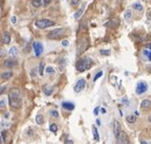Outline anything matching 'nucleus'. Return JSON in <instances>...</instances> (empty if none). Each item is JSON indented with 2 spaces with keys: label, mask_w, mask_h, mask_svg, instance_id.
<instances>
[{
  "label": "nucleus",
  "mask_w": 151,
  "mask_h": 144,
  "mask_svg": "<svg viewBox=\"0 0 151 144\" xmlns=\"http://www.w3.org/2000/svg\"><path fill=\"white\" fill-rule=\"evenodd\" d=\"M8 102L9 106L12 109H19L22 106L23 99H22V94L19 88H12L8 93Z\"/></svg>",
  "instance_id": "1"
},
{
  "label": "nucleus",
  "mask_w": 151,
  "mask_h": 144,
  "mask_svg": "<svg viewBox=\"0 0 151 144\" xmlns=\"http://www.w3.org/2000/svg\"><path fill=\"white\" fill-rule=\"evenodd\" d=\"M92 65V61L89 57H83L81 58L80 60L77 62V65H76V67H77V70L79 72H84L86 71L87 69H89V68L91 67Z\"/></svg>",
  "instance_id": "2"
},
{
  "label": "nucleus",
  "mask_w": 151,
  "mask_h": 144,
  "mask_svg": "<svg viewBox=\"0 0 151 144\" xmlns=\"http://www.w3.org/2000/svg\"><path fill=\"white\" fill-rule=\"evenodd\" d=\"M55 25V22L53 20H50L48 18H44V19H38L36 20L35 22V25L38 27V29H41V30H44V29H48V27L52 26Z\"/></svg>",
  "instance_id": "3"
},
{
  "label": "nucleus",
  "mask_w": 151,
  "mask_h": 144,
  "mask_svg": "<svg viewBox=\"0 0 151 144\" xmlns=\"http://www.w3.org/2000/svg\"><path fill=\"white\" fill-rule=\"evenodd\" d=\"M66 30L63 29V27H61V29H55V30H51V32L47 35V37L51 40H57V39H60L62 36L66 35Z\"/></svg>",
  "instance_id": "4"
},
{
  "label": "nucleus",
  "mask_w": 151,
  "mask_h": 144,
  "mask_svg": "<svg viewBox=\"0 0 151 144\" xmlns=\"http://www.w3.org/2000/svg\"><path fill=\"white\" fill-rule=\"evenodd\" d=\"M33 50L34 52H35V55L36 57H40L41 55L43 54L44 52V46L43 44L39 42V41H36V42L33 43Z\"/></svg>",
  "instance_id": "5"
},
{
  "label": "nucleus",
  "mask_w": 151,
  "mask_h": 144,
  "mask_svg": "<svg viewBox=\"0 0 151 144\" xmlns=\"http://www.w3.org/2000/svg\"><path fill=\"white\" fill-rule=\"evenodd\" d=\"M147 89H148V84H147L145 81H140L136 85V93L139 95L145 93Z\"/></svg>",
  "instance_id": "6"
},
{
  "label": "nucleus",
  "mask_w": 151,
  "mask_h": 144,
  "mask_svg": "<svg viewBox=\"0 0 151 144\" xmlns=\"http://www.w3.org/2000/svg\"><path fill=\"white\" fill-rule=\"evenodd\" d=\"M88 46H89V42L86 40V38H83V39H82L80 42H79V44H78V51H77L78 56H80V55L88 48Z\"/></svg>",
  "instance_id": "7"
},
{
  "label": "nucleus",
  "mask_w": 151,
  "mask_h": 144,
  "mask_svg": "<svg viewBox=\"0 0 151 144\" xmlns=\"http://www.w3.org/2000/svg\"><path fill=\"white\" fill-rule=\"evenodd\" d=\"M85 86H86V80L84 78H81V79H79L77 81V83H76L75 87H74V90H75V92L79 93V92H81L82 90H84Z\"/></svg>",
  "instance_id": "8"
},
{
  "label": "nucleus",
  "mask_w": 151,
  "mask_h": 144,
  "mask_svg": "<svg viewBox=\"0 0 151 144\" xmlns=\"http://www.w3.org/2000/svg\"><path fill=\"white\" fill-rule=\"evenodd\" d=\"M16 65H18V61H16L14 58H9V59H6L4 62H3V66L7 67V68L15 67Z\"/></svg>",
  "instance_id": "9"
},
{
  "label": "nucleus",
  "mask_w": 151,
  "mask_h": 144,
  "mask_svg": "<svg viewBox=\"0 0 151 144\" xmlns=\"http://www.w3.org/2000/svg\"><path fill=\"white\" fill-rule=\"evenodd\" d=\"M113 134H114L115 138H118L119 134H121V125L116 120L113 121Z\"/></svg>",
  "instance_id": "10"
},
{
  "label": "nucleus",
  "mask_w": 151,
  "mask_h": 144,
  "mask_svg": "<svg viewBox=\"0 0 151 144\" xmlns=\"http://www.w3.org/2000/svg\"><path fill=\"white\" fill-rule=\"evenodd\" d=\"M116 144H128V139H127L126 133L121 132L119 136L116 138Z\"/></svg>",
  "instance_id": "11"
},
{
  "label": "nucleus",
  "mask_w": 151,
  "mask_h": 144,
  "mask_svg": "<svg viewBox=\"0 0 151 144\" xmlns=\"http://www.w3.org/2000/svg\"><path fill=\"white\" fill-rule=\"evenodd\" d=\"M11 41V36L8 32H4L2 34V43L5 44V45H8Z\"/></svg>",
  "instance_id": "12"
},
{
  "label": "nucleus",
  "mask_w": 151,
  "mask_h": 144,
  "mask_svg": "<svg viewBox=\"0 0 151 144\" xmlns=\"http://www.w3.org/2000/svg\"><path fill=\"white\" fill-rule=\"evenodd\" d=\"M61 107L64 110H66V111H73L75 109V104L70 102H63L62 104H61Z\"/></svg>",
  "instance_id": "13"
},
{
  "label": "nucleus",
  "mask_w": 151,
  "mask_h": 144,
  "mask_svg": "<svg viewBox=\"0 0 151 144\" xmlns=\"http://www.w3.org/2000/svg\"><path fill=\"white\" fill-rule=\"evenodd\" d=\"M86 5H87V2H83L82 3V5H81V7L79 8V10L77 12H76V14H75V18H79L80 16L83 14V12H84V10H85V8H86Z\"/></svg>",
  "instance_id": "14"
},
{
  "label": "nucleus",
  "mask_w": 151,
  "mask_h": 144,
  "mask_svg": "<svg viewBox=\"0 0 151 144\" xmlns=\"http://www.w3.org/2000/svg\"><path fill=\"white\" fill-rule=\"evenodd\" d=\"M12 71H5V72H2L1 73V79L2 80H7L9 79V78H11L12 77Z\"/></svg>",
  "instance_id": "15"
},
{
  "label": "nucleus",
  "mask_w": 151,
  "mask_h": 144,
  "mask_svg": "<svg viewBox=\"0 0 151 144\" xmlns=\"http://www.w3.org/2000/svg\"><path fill=\"white\" fill-rule=\"evenodd\" d=\"M140 106H141V108L144 110H148L151 107V101H149V99H144V101L141 102V105Z\"/></svg>",
  "instance_id": "16"
},
{
  "label": "nucleus",
  "mask_w": 151,
  "mask_h": 144,
  "mask_svg": "<svg viewBox=\"0 0 151 144\" xmlns=\"http://www.w3.org/2000/svg\"><path fill=\"white\" fill-rule=\"evenodd\" d=\"M93 137H94V140L95 141H99L100 140V136H99V133H98V130L95 126H93Z\"/></svg>",
  "instance_id": "17"
},
{
  "label": "nucleus",
  "mask_w": 151,
  "mask_h": 144,
  "mask_svg": "<svg viewBox=\"0 0 151 144\" xmlns=\"http://www.w3.org/2000/svg\"><path fill=\"white\" fill-rule=\"evenodd\" d=\"M136 121H137V116H135V115H129L127 117V122L130 123V124H133Z\"/></svg>",
  "instance_id": "18"
},
{
  "label": "nucleus",
  "mask_w": 151,
  "mask_h": 144,
  "mask_svg": "<svg viewBox=\"0 0 151 144\" xmlns=\"http://www.w3.org/2000/svg\"><path fill=\"white\" fill-rule=\"evenodd\" d=\"M36 122H37V124H39V125H42L43 123H44V118H43V116L42 115H37L36 116Z\"/></svg>",
  "instance_id": "19"
},
{
  "label": "nucleus",
  "mask_w": 151,
  "mask_h": 144,
  "mask_svg": "<svg viewBox=\"0 0 151 144\" xmlns=\"http://www.w3.org/2000/svg\"><path fill=\"white\" fill-rule=\"evenodd\" d=\"M52 92H53V87H48V86L44 87V93L46 95H51Z\"/></svg>",
  "instance_id": "20"
},
{
  "label": "nucleus",
  "mask_w": 151,
  "mask_h": 144,
  "mask_svg": "<svg viewBox=\"0 0 151 144\" xmlns=\"http://www.w3.org/2000/svg\"><path fill=\"white\" fill-rule=\"evenodd\" d=\"M133 8H135L136 10H138V11H141L143 9V6L140 4L139 2H136V3H133Z\"/></svg>",
  "instance_id": "21"
},
{
  "label": "nucleus",
  "mask_w": 151,
  "mask_h": 144,
  "mask_svg": "<svg viewBox=\"0 0 151 144\" xmlns=\"http://www.w3.org/2000/svg\"><path fill=\"white\" fill-rule=\"evenodd\" d=\"M49 130H50L51 132H53V133H56V132H57V130H58L57 125H56V124H54V123L50 124V126H49Z\"/></svg>",
  "instance_id": "22"
},
{
  "label": "nucleus",
  "mask_w": 151,
  "mask_h": 144,
  "mask_svg": "<svg viewBox=\"0 0 151 144\" xmlns=\"http://www.w3.org/2000/svg\"><path fill=\"white\" fill-rule=\"evenodd\" d=\"M32 5L34 7H40L42 5V2H41V0H32Z\"/></svg>",
  "instance_id": "23"
},
{
  "label": "nucleus",
  "mask_w": 151,
  "mask_h": 144,
  "mask_svg": "<svg viewBox=\"0 0 151 144\" xmlns=\"http://www.w3.org/2000/svg\"><path fill=\"white\" fill-rule=\"evenodd\" d=\"M132 17V10L131 9H127L125 12V18L126 19H130Z\"/></svg>",
  "instance_id": "24"
},
{
  "label": "nucleus",
  "mask_w": 151,
  "mask_h": 144,
  "mask_svg": "<svg viewBox=\"0 0 151 144\" xmlns=\"http://www.w3.org/2000/svg\"><path fill=\"white\" fill-rule=\"evenodd\" d=\"M102 75H103V71H98L97 73L95 74V76H94V78H93V82H95V81H97V79L98 78H100Z\"/></svg>",
  "instance_id": "25"
},
{
  "label": "nucleus",
  "mask_w": 151,
  "mask_h": 144,
  "mask_svg": "<svg viewBox=\"0 0 151 144\" xmlns=\"http://www.w3.org/2000/svg\"><path fill=\"white\" fill-rule=\"evenodd\" d=\"M44 67H45V64H44V62H41L39 64V74L40 75H43V73H44Z\"/></svg>",
  "instance_id": "26"
},
{
  "label": "nucleus",
  "mask_w": 151,
  "mask_h": 144,
  "mask_svg": "<svg viewBox=\"0 0 151 144\" xmlns=\"http://www.w3.org/2000/svg\"><path fill=\"white\" fill-rule=\"evenodd\" d=\"M49 114L51 117H53V118H58L59 117V114H58V112L55 111V110H51V111L49 112Z\"/></svg>",
  "instance_id": "27"
},
{
  "label": "nucleus",
  "mask_w": 151,
  "mask_h": 144,
  "mask_svg": "<svg viewBox=\"0 0 151 144\" xmlns=\"http://www.w3.org/2000/svg\"><path fill=\"white\" fill-rule=\"evenodd\" d=\"M106 26H113V25H118V22L116 21V20H111V21H109L107 23H105Z\"/></svg>",
  "instance_id": "28"
},
{
  "label": "nucleus",
  "mask_w": 151,
  "mask_h": 144,
  "mask_svg": "<svg viewBox=\"0 0 151 144\" xmlns=\"http://www.w3.org/2000/svg\"><path fill=\"white\" fill-rule=\"evenodd\" d=\"M45 70H46V72L48 74H54V73H55V71H54V69L51 66H47Z\"/></svg>",
  "instance_id": "29"
},
{
  "label": "nucleus",
  "mask_w": 151,
  "mask_h": 144,
  "mask_svg": "<svg viewBox=\"0 0 151 144\" xmlns=\"http://www.w3.org/2000/svg\"><path fill=\"white\" fill-rule=\"evenodd\" d=\"M143 54L146 55L147 58H148V60L151 61V50H149V51H148V50H145V51L143 52Z\"/></svg>",
  "instance_id": "30"
},
{
  "label": "nucleus",
  "mask_w": 151,
  "mask_h": 144,
  "mask_svg": "<svg viewBox=\"0 0 151 144\" xmlns=\"http://www.w3.org/2000/svg\"><path fill=\"white\" fill-rule=\"evenodd\" d=\"M80 3V0H70V4L71 6H77Z\"/></svg>",
  "instance_id": "31"
},
{
  "label": "nucleus",
  "mask_w": 151,
  "mask_h": 144,
  "mask_svg": "<svg viewBox=\"0 0 151 144\" xmlns=\"http://www.w3.org/2000/svg\"><path fill=\"white\" fill-rule=\"evenodd\" d=\"M100 54L108 56V55H110V50H100Z\"/></svg>",
  "instance_id": "32"
},
{
  "label": "nucleus",
  "mask_w": 151,
  "mask_h": 144,
  "mask_svg": "<svg viewBox=\"0 0 151 144\" xmlns=\"http://www.w3.org/2000/svg\"><path fill=\"white\" fill-rule=\"evenodd\" d=\"M18 53V50H16V47H12L11 49L9 50V54H11V55H13V56H14V55Z\"/></svg>",
  "instance_id": "33"
},
{
  "label": "nucleus",
  "mask_w": 151,
  "mask_h": 144,
  "mask_svg": "<svg viewBox=\"0 0 151 144\" xmlns=\"http://www.w3.org/2000/svg\"><path fill=\"white\" fill-rule=\"evenodd\" d=\"M64 144H74V141L70 138H66V140H64Z\"/></svg>",
  "instance_id": "34"
},
{
  "label": "nucleus",
  "mask_w": 151,
  "mask_h": 144,
  "mask_svg": "<svg viewBox=\"0 0 151 144\" xmlns=\"http://www.w3.org/2000/svg\"><path fill=\"white\" fill-rule=\"evenodd\" d=\"M61 45H62L63 47H67L68 41H67V40H62V41H61Z\"/></svg>",
  "instance_id": "35"
},
{
  "label": "nucleus",
  "mask_w": 151,
  "mask_h": 144,
  "mask_svg": "<svg viewBox=\"0 0 151 144\" xmlns=\"http://www.w3.org/2000/svg\"><path fill=\"white\" fill-rule=\"evenodd\" d=\"M0 108L1 109H4L5 108V102H4V99H1V102H0Z\"/></svg>",
  "instance_id": "36"
},
{
  "label": "nucleus",
  "mask_w": 151,
  "mask_h": 144,
  "mask_svg": "<svg viewBox=\"0 0 151 144\" xmlns=\"http://www.w3.org/2000/svg\"><path fill=\"white\" fill-rule=\"evenodd\" d=\"M98 113H99V107H96L94 110V115H98Z\"/></svg>",
  "instance_id": "37"
},
{
  "label": "nucleus",
  "mask_w": 151,
  "mask_h": 144,
  "mask_svg": "<svg viewBox=\"0 0 151 144\" xmlns=\"http://www.w3.org/2000/svg\"><path fill=\"white\" fill-rule=\"evenodd\" d=\"M5 89H6V87H5V86H1V90H0V93L3 94V92H5Z\"/></svg>",
  "instance_id": "38"
},
{
  "label": "nucleus",
  "mask_w": 151,
  "mask_h": 144,
  "mask_svg": "<svg viewBox=\"0 0 151 144\" xmlns=\"http://www.w3.org/2000/svg\"><path fill=\"white\" fill-rule=\"evenodd\" d=\"M1 137L2 140H5V131H1Z\"/></svg>",
  "instance_id": "39"
},
{
  "label": "nucleus",
  "mask_w": 151,
  "mask_h": 144,
  "mask_svg": "<svg viewBox=\"0 0 151 144\" xmlns=\"http://www.w3.org/2000/svg\"><path fill=\"white\" fill-rule=\"evenodd\" d=\"M11 22H12V23H15V22H16V17H15V16H12V18H11Z\"/></svg>",
  "instance_id": "40"
},
{
  "label": "nucleus",
  "mask_w": 151,
  "mask_h": 144,
  "mask_svg": "<svg viewBox=\"0 0 151 144\" xmlns=\"http://www.w3.org/2000/svg\"><path fill=\"white\" fill-rule=\"evenodd\" d=\"M50 2H51V0H44V4L45 5H48Z\"/></svg>",
  "instance_id": "41"
},
{
  "label": "nucleus",
  "mask_w": 151,
  "mask_h": 144,
  "mask_svg": "<svg viewBox=\"0 0 151 144\" xmlns=\"http://www.w3.org/2000/svg\"><path fill=\"white\" fill-rule=\"evenodd\" d=\"M96 123H97V125H98V126H100V125H101L100 120H99V119H97V120H96Z\"/></svg>",
  "instance_id": "42"
},
{
  "label": "nucleus",
  "mask_w": 151,
  "mask_h": 144,
  "mask_svg": "<svg viewBox=\"0 0 151 144\" xmlns=\"http://www.w3.org/2000/svg\"><path fill=\"white\" fill-rule=\"evenodd\" d=\"M100 111H101V113H103V114H104V113H106V110H105L104 108H102V109L100 110Z\"/></svg>",
  "instance_id": "43"
},
{
  "label": "nucleus",
  "mask_w": 151,
  "mask_h": 144,
  "mask_svg": "<svg viewBox=\"0 0 151 144\" xmlns=\"http://www.w3.org/2000/svg\"><path fill=\"white\" fill-rule=\"evenodd\" d=\"M141 144H150V143L147 142V141H144V140H143V141H141Z\"/></svg>",
  "instance_id": "44"
},
{
  "label": "nucleus",
  "mask_w": 151,
  "mask_h": 144,
  "mask_svg": "<svg viewBox=\"0 0 151 144\" xmlns=\"http://www.w3.org/2000/svg\"><path fill=\"white\" fill-rule=\"evenodd\" d=\"M5 55V52H3V49H1V57H3Z\"/></svg>",
  "instance_id": "45"
},
{
  "label": "nucleus",
  "mask_w": 151,
  "mask_h": 144,
  "mask_svg": "<svg viewBox=\"0 0 151 144\" xmlns=\"http://www.w3.org/2000/svg\"><path fill=\"white\" fill-rule=\"evenodd\" d=\"M148 47H149V49L151 50V44H149V45H148Z\"/></svg>",
  "instance_id": "46"
},
{
  "label": "nucleus",
  "mask_w": 151,
  "mask_h": 144,
  "mask_svg": "<svg viewBox=\"0 0 151 144\" xmlns=\"http://www.w3.org/2000/svg\"><path fill=\"white\" fill-rule=\"evenodd\" d=\"M148 120H149V121H151V116H150V117L148 118Z\"/></svg>",
  "instance_id": "47"
}]
</instances>
